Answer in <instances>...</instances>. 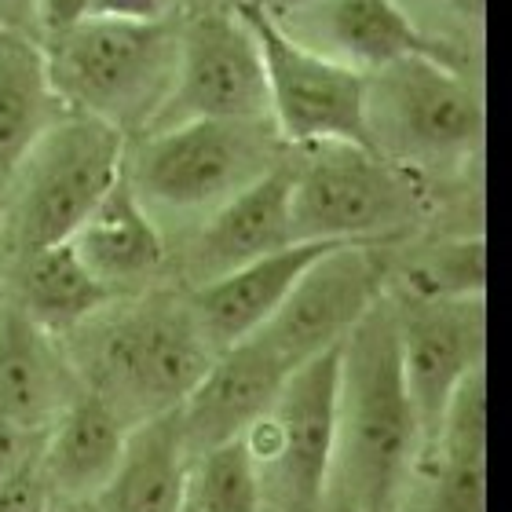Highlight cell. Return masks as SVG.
Returning a JSON list of instances; mask_svg holds the SVG:
<instances>
[{
    "mask_svg": "<svg viewBox=\"0 0 512 512\" xmlns=\"http://www.w3.org/2000/svg\"><path fill=\"white\" fill-rule=\"evenodd\" d=\"M180 512H198V509H194L191 502H183V505H180Z\"/></svg>",
    "mask_w": 512,
    "mask_h": 512,
    "instance_id": "cell-34",
    "label": "cell"
},
{
    "mask_svg": "<svg viewBox=\"0 0 512 512\" xmlns=\"http://www.w3.org/2000/svg\"><path fill=\"white\" fill-rule=\"evenodd\" d=\"M286 154L271 121H183L128 139L121 176L172 238L194 231Z\"/></svg>",
    "mask_w": 512,
    "mask_h": 512,
    "instance_id": "cell-3",
    "label": "cell"
},
{
    "mask_svg": "<svg viewBox=\"0 0 512 512\" xmlns=\"http://www.w3.org/2000/svg\"><path fill=\"white\" fill-rule=\"evenodd\" d=\"M330 242H289L267 256H256L249 264L227 271V275L187 289L194 319L202 326L216 352L231 344L249 341L256 330H264L267 319L282 308V300L293 293L300 275L319 260Z\"/></svg>",
    "mask_w": 512,
    "mask_h": 512,
    "instance_id": "cell-19",
    "label": "cell"
},
{
    "mask_svg": "<svg viewBox=\"0 0 512 512\" xmlns=\"http://www.w3.org/2000/svg\"><path fill=\"white\" fill-rule=\"evenodd\" d=\"M180 15V0H92V8H88V19L114 22H169Z\"/></svg>",
    "mask_w": 512,
    "mask_h": 512,
    "instance_id": "cell-27",
    "label": "cell"
},
{
    "mask_svg": "<svg viewBox=\"0 0 512 512\" xmlns=\"http://www.w3.org/2000/svg\"><path fill=\"white\" fill-rule=\"evenodd\" d=\"M487 505V370L461 381L421 450L395 512H483Z\"/></svg>",
    "mask_w": 512,
    "mask_h": 512,
    "instance_id": "cell-13",
    "label": "cell"
},
{
    "mask_svg": "<svg viewBox=\"0 0 512 512\" xmlns=\"http://www.w3.org/2000/svg\"><path fill=\"white\" fill-rule=\"evenodd\" d=\"M41 41L0 26V194L37 139L63 118Z\"/></svg>",
    "mask_w": 512,
    "mask_h": 512,
    "instance_id": "cell-22",
    "label": "cell"
},
{
    "mask_svg": "<svg viewBox=\"0 0 512 512\" xmlns=\"http://www.w3.org/2000/svg\"><path fill=\"white\" fill-rule=\"evenodd\" d=\"M183 121H271L260 44L235 0L180 19L176 74L150 128Z\"/></svg>",
    "mask_w": 512,
    "mask_h": 512,
    "instance_id": "cell-9",
    "label": "cell"
},
{
    "mask_svg": "<svg viewBox=\"0 0 512 512\" xmlns=\"http://www.w3.org/2000/svg\"><path fill=\"white\" fill-rule=\"evenodd\" d=\"M271 19L297 44L363 77L428 52L395 0H304Z\"/></svg>",
    "mask_w": 512,
    "mask_h": 512,
    "instance_id": "cell-15",
    "label": "cell"
},
{
    "mask_svg": "<svg viewBox=\"0 0 512 512\" xmlns=\"http://www.w3.org/2000/svg\"><path fill=\"white\" fill-rule=\"evenodd\" d=\"M425 450L399 363L388 293L337 348V447L330 494L363 512H395Z\"/></svg>",
    "mask_w": 512,
    "mask_h": 512,
    "instance_id": "cell-1",
    "label": "cell"
},
{
    "mask_svg": "<svg viewBox=\"0 0 512 512\" xmlns=\"http://www.w3.org/2000/svg\"><path fill=\"white\" fill-rule=\"evenodd\" d=\"M70 249L118 300L154 289L172 264L169 238L139 205L125 176H118V183L81 220L70 235Z\"/></svg>",
    "mask_w": 512,
    "mask_h": 512,
    "instance_id": "cell-18",
    "label": "cell"
},
{
    "mask_svg": "<svg viewBox=\"0 0 512 512\" xmlns=\"http://www.w3.org/2000/svg\"><path fill=\"white\" fill-rule=\"evenodd\" d=\"M260 44L267 74V118L289 150L352 143L366 147V77L330 63L278 30L267 11L235 0Z\"/></svg>",
    "mask_w": 512,
    "mask_h": 512,
    "instance_id": "cell-10",
    "label": "cell"
},
{
    "mask_svg": "<svg viewBox=\"0 0 512 512\" xmlns=\"http://www.w3.org/2000/svg\"><path fill=\"white\" fill-rule=\"evenodd\" d=\"M81 388L63 337L37 326L11 293H0V417L44 436Z\"/></svg>",
    "mask_w": 512,
    "mask_h": 512,
    "instance_id": "cell-14",
    "label": "cell"
},
{
    "mask_svg": "<svg viewBox=\"0 0 512 512\" xmlns=\"http://www.w3.org/2000/svg\"><path fill=\"white\" fill-rule=\"evenodd\" d=\"M180 19H85L74 30L41 41L48 81L59 103L70 114L118 128L128 139L147 132L172 88Z\"/></svg>",
    "mask_w": 512,
    "mask_h": 512,
    "instance_id": "cell-5",
    "label": "cell"
},
{
    "mask_svg": "<svg viewBox=\"0 0 512 512\" xmlns=\"http://www.w3.org/2000/svg\"><path fill=\"white\" fill-rule=\"evenodd\" d=\"M425 180L370 147L289 150V227L297 242L384 246L425 216Z\"/></svg>",
    "mask_w": 512,
    "mask_h": 512,
    "instance_id": "cell-7",
    "label": "cell"
},
{
    "mask_svg": "<svg viewBox=\"0 0 512 512\" xmlns=\"http://www.w3.org/2000/svg\"><path fill=\"white\" fill-rule=\"evenodd\" d=\"M286 374V366L253 337L216 352L202 381L176 406L187 454L194 458L224 439L242 436L256 417L271 410Z\"/></svg>",
    "mask_w": 512,
    "mask_h": 512,
    "instance_id": "cell-17",
    "label": "cell"
},
{
    "mask_svg": "<svg viewBox=\"0 0 512 512\" xmlns=\"http://www.w3.org/2000/svg\"><path fill=\"white\" fill-rule=\"evenodd\" d=\"M487 286V249L480 235L428 242L399 267H388V293L410 300H469Z\"/></svg>",
    "mask_w": 512,
    "mask_h": 512,
    "instance_id": "cell-24",
    "label": "cell"
},
{
    "mask_svg": "<svg viewBox=\"0 0 512 512\" xmlns=\"http://www.w3.org/2000/svg\"><path fill=\"white\" fill-rule=\"evenodd\" d=\"M183 4V15H191V11H209V8H224L231 0H180Z\"/></svg>",
    "mask_w": 512,
    "mask_h": 512,
    "instance_id": "cell-33",
    "label": "cell"
},
{
    "mask_svg": "<svg viewBox=\"0 0 512 512\" xmlns=\"http://www.w3.org/2000/svg\"><path fill=\"white\" fill-rule=\"evenodd\" d=\"M88 8H92V0H37V8H33V37L48 41V37L74 30L77 22L88 19Z\"/></svg>",
    "mask_w": 512,
    "mask_h": 512,
    "instance_id": "cell-28",
    "label": "cell"
},
{
    "mask_svg": "<svg viewBox=\"0 0 512 512\" xmlns=\"http://www.w3.org/2000/svg\"><path fill=\"white\" fill-rule=\"evenodd\" d=\"M242 4H253V8L267 11V15H286L289 8H297L304 0H242Z\"/></svg>",
    "mask_w": 512,
    "mask_h": 512,
    "instance_id": "cell-31",
    "label": "cell"
},
{
    "mask_svg": "<svg viewBox=\"0 0 512 512\" xmlns=\"http://www.w3.org/2000/svg\"><path fill=\"white\" fill-rule=\"evenodd\" d=\"M128 425L118 410L103 403L96 392L81 388L59 421L41 436L37 458L52 498L63 502H96L114 480L125 454Z\"/></svg>",
    "mask_w": 512,
    "mask_h": 512,
    "instance_id": "cell-20",
    "label": "cell"
},
{
    "mask_svg": "<svg viewBox=\"0 0 512 512\" xmlns=\"http://www.w3.org/2000/svg\"><path fill=\"white\" fill-rule=\"evenodd\" d=\"M37 447H41V436H30V432H22L19 425H11L8 417H0V480H4L15 465H22V461L30 458Z\"/></svg>",
    "mask_w": 512,
    "mask_h": 512,
    "instance_id": "cell-29",
    "label": "cell"
},
{
    "mask_svg": "<svg viewBox=\"0 0 512 512\" xmlns=\"http://www.w3.org/2000/svg\"><path fill=\"white\" fill-rule=\"evenodd\" d=\"M191 454L183 443L180 414L147 417L128 428L125 454L96 502L103 512H180L187 502Z\"/></svg>",
    "mask_w": 512,
    "mask_h": 512,
    "instance_id": "cell-21",
    "label": "cell"
},
{
    "mask_svg": "<svg viewBox=\"0 0 512 512\" xmlns=\"http://www.w3.org/2000/svg\"><path fill=\"white\" fill-rule=\"evenodd\" d=\"M128 136L85 114L55 121L0 194V264L70 242L81 220L118 183Z\"/></svg>",
    "mask_w": 512,
    "mask_h": 512,
    "instance_id": "cell-6",
    "label": "cell"
},
{
    "mask_svg": "<svg viewBox=\"0 0 512 512\" xmlns=\"http://www.w3.org/2000/svg\"><path fill=\"white\" fill-rule=\"evenodd\" d=\"M366 147L421 180L461 172L483 147V88L476 70L432 52L406 55L366 77Z\"/></svg>",
    "mask_w": 512,
    "mask_h": 512,
    "instance_id": "cell-4",
    "label": "cell"
},
{
    "mask_svg": "<svg viewBox=\"0 0 512 512\" xmlns=\"http://www.w3.org/2000/svg\"><path fill=\"white\" fill-rule=\"evenodd\" d=\"M187 502L198 512H264L260 469L246 439H224L191 458L187 469Z\"/></svg>",
    "mask_w": 512,
    "mask_h": 512,
    "instance_id": "cell-25",
    "label": "cell"
},
{
    "mask_svg": "<svg viewBox=\"0 0 512 512\" xmlns=\"http://www.w3.org/2000/svg\"><path fill=\"white\" fill-rule=\"evenodd\" d=\"M319 512H363V509H359V505H352L348 498H341V494H330Z\"/></svg>",
    "mask_w": 512,
    "mask_h": 512,
    "instance_id": "cell-32",
    "label": "cell"
},
{
    "mask_svg": "<svg viewBox=\"0 0 512 512\" xmlns=\"http://www.w3.org/2000/svg\"><path fill=\"white\" fill-rule=\"evenodd\" d=\"M297 242L289 227V154L282 165L264 172L246 191H238L213 216L187 231L183 246V275L191 286L249 264L256 256Z\"/></svg>",
    "mask_w": 512,
    "mask_h": 512,
    "instance_id": "cell-16",
    "label": "cell"
},
{
    "mask_svg": "<svg viewBox=\"0 0 512 512\" xmlns=\"http://www.w3.org/2000/svg\"><path fill=\"white\" fill-rule=\"evenodd\" d=\"M33 8L37 0H0V26L33 37Z\"/></svg>",
    "mask_w": 512,
    "mask_h": 512,
    "instance_id": "cell-30",
    "label": "cell"
},
{
    "mask_svg": "<svg viewBox=\"0 0 512 512\" xmlns=\"http://www.w3.org/2000/svg\"><path fill=\"white\" fill-rule=\"evenodd\" d=\"M341 348V344H337ZM337 348L293 366L264 417L242 432L275 512H319L337 447Z\"/></svg>",
    "mask_w": 512,
    "mask_h": 512,
    "instance_id": "cell-8",
    "label": "cell"
},
{
    "mask_svg": "<svg viewBox=\"0 0 512 512\" xmlns=\"http://www.w3.org/2000/svg\"><path fill=\"white\" fill-rule=\"evenodd\" d=\"M66 352L81 384L114 406L128 428L176 410L216 359L187 293L158 286L114 300L66 337Z\"/></svg>",
    "mask_w": 512,
    "mask_h": 512,
    "instance_id": "cell-2",
    "label": "cell"
},
{
    "mask_svg": "<svg viewBox=\"0 0 512 512\" xmlns=\"http://www.w3.org/2000/svg\"><path fill=\"white\" fill-rule=\"evenodd\" d=\"M48 512H70V509H63V505H52V509H48Z\"/></svg>",
    "mask_w": 512,
    "mask_h": 512,
    "instance_id": "cell-35",
    "label": "cell"
},
{
    "mask_svg": "<svg viewBox=\"0 0 512 512\" xmlns=\"http://www.w3.org/2000/svg\"><path fill=\"white\" fill-rule=\"evenodd\" d=\"M8 267L11 275H15L8 289L11 297H15V304L37 326H44V330L63 337V341L118 300L77 260L70 242L26 253L19 260H11Z\"/></svg>",
    "mask_w": 512,
    "mask_h": 512,
    "instance_id": "cell-23",
    "label": "cell"
},
{
    "mask_svg": "<svg viewBox=\"0 0 512 512\" xmlns=\"http://www.w3.org/2000/svg\"><path fill=\"white\" fill-rule=\"evenodd\" d=\"M388 293V289H384ZM399 330V363L410 406L425 447L436 439L439 421L461 381L476 374L487 352V308L469 300H410L388 293Z\"/></svg>",
    "mask_w": 512,
    "mask_h": 512,
    "instance_id": "cell-12",
    "label": "cell"
},
{
    "mask_svg": "<svg viewBox=\"0 0 512 512\" xmlns=\"http://www.w3.org/2000/svg\"><path fill=\"white\" fill-rule=\"evenodd\" d=\"M388 253L384 246H333L300 275L282 308L253 333L278 363H308L330 352L352 333V326L374 308L388 289Z\"/></svg>",
    "mask_w": 512,
    "mask_h": 512,
    "instance_id": "cell-11",
    "label": "cell"
},
{
    "mask_svg": "<svg viewBox=\"0 0 512 512\" xmlns=\"http://www.w3.org/2000/svg\"><path fill=\"white\" fill-rule=\"evenodd\" d=\"M395 4L403 8L417 37L428 44V52L465 70L480 66L487 0H395Z\"/></svg>",
    "mask_w": 512,
    "mask_h": 512,
    "instance_id": "cell-26",
    "label": "cell"
}]
</instances>
